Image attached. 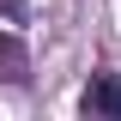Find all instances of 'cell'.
Returning a JSON list of instances; mask_svg holds the SVG:
<instances>
[{"mask_svg":"<svg viewBox=\"0 0 121 121\" xmlns=\"http://www.w3.org/2000/svg\"><path fill=\"white\" fill-rule=\"evenodd\" d=\"M85 115H121V79L115 73H103V79L85 85Z\"/></svg>","mask_w":121,"mask_h":121,"instance_id":"6da1fadb","label":"cell"}]
</instances>
